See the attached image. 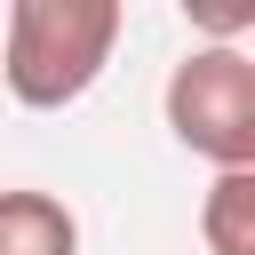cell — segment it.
<instances>
[{
	"label": "cell",
	"instance_id": "obj_1",
	"mask_svg": "<svg viewBox=\"0 0 255 255\" xmlns=\"http://www.w3.org/2000/svg\"><path fill=\"white\" fill-rule=\"evenodd\" d=\"M120 32H128L120 0H16L0 32V80L24 112H64L104 80Z\"/></svg>",
	"mask_w": 255,
	"mask_h": 255
},
{
	"label": "cell",
	"instance_id": "obj_2",
	"mask_svg": "<svg viewBox=\"0 0 255 255\" xmlns=\"http://www.w3.org/2000/svg\"><path fill=\"white\" fill-rule=\"evenodd\" d=\"M159 112H167V135L207 159L215 175L231 167H255V56L247 48H207L191 40L183 64L167 72L159 88Z\"/></svg>",
	"mask_w": 255,
	"mask_h": 255
},
{
	"label": "cell",
	"instance_id": "obj_3",
	"mask_svg": "<svg viewBox=\"0 0 255 255\" xmlns=\"http://www.w3.org/2000/svg\"><path fill=\"white\" fill-rule=\"evenodd\" d=\"M0 255H80V215L56 191L8 183L0 191Z\"/></svg>",
	"mask_w": 255,
	"mask_h": 255
},
{
	"label": "cell",
	"instance_id": "obj_4",
	"mask_svg": "<svg viewBox=\"0 0 255 255\" xmlns=\"http://www.w3.org/2000/svg\"><path fill=\"white\" fill-rule=\"evenodd\" d=\"M199 239H207V255H255V167H231L207 183Z\"/></svg>",
	"mask_w": 255,
	"mask_h": 255
}]
</instances>
